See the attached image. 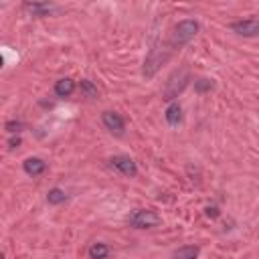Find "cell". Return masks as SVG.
Segmentation results:
<instances>
[{
    "mask_svg": "<svg viewBox=\"0 0 259 259\" xmlns=\"http://www.w3.org/2000/svg\"><path fill=\"white\" fill-rule=\"evenodd\" d=\"M23 168H25V172L29 176H39V174H43V172L47 170V162L41 160V158H27L23 162Z\"/></svg>",
    "mask_w": 259,
    "mask_h": 259,
    "instance_id": "ba28073f",
    "label": "cell"
},
{
    "mask_svg": "<svg viewBox=\"0 0 259 259\" xmlns=\"http://www.w3.org/2000/svg\"><path fill=\"white\" fill-rule=\"evenodd\" d=\"M186 81H188V71H186V69L178 71L176 77L172 75L170 81H168V85H166V89H164V99H174V97L184 89Z\"/></svg>",
    "mask_w": 259,
    "mask_h": 259,
    "instance_id": "277c9868",
    "label": "cell"
},
{
    "mask_svg": "<svg viewBox=\"0 0 259 259\" xmlns=\"http://www.w3.org/2000/svg\"><path fill=\"white\" fill-rule=\"evenodd\" d=\"M231 31H235L237 35L243 37H255L259 33V20L257 18H247V20H239V23H233Z\"/></svg>",
    "mask_w": 259,
    "mask_h": 259,
    "instance_id": "8992f818",
    "label": "cell"
},
{
    "mask_svg": "<svg viewBox=\"0 0 259 259\" xmlns=\"http://www.w3.org/2000/svg\"><path fill=\"white\" fill-rule=\"evenodd\" d=\"M8 144H10V148H16V146L20 144V138H12V140H10Z\"/></svg>",
    "mask_w": 259,
    "mask_h": 259,
    "instance_id": "d6986e66",
    "label": "cell"
},
{
    "mask_svg": "<svg viewBox=\"0 0 259 259\" xmlns=\"http://www.w3.org/2000/svg\"><path fill=\"white\" fill-rule=\"evenodd\" d=\"M101 122H103V126L110 130V132H114V134H124V128H126V124H124V120H122V116L120 114H116V112H103V116H101Z\"/></svg>",
    "mask_w": 259,
    "mask_h": 259,
    "instance_id": "52a82bcc",
    "label": "cell"
},
{
    "mask_svg": "<svg viewBox=\"0 0 259 259\" xmlns=\"http://www.w3.org/2000/svg\"><path fill=\"white\" fill-rule=\"evenodd\" d=\"M182 120V110H180V105L178 103H170L166 107V122L170 126H178V122Z\"/></svg>",
    "mask_w": 259,
    "mask_h": 259,
    "instance_id": "30bf717a",
    "label": "cell"
},
{
    "mask_svg": "<svg viewBox=\"0 0 259 259\" xmlns=\"http://www.w3.org/2000/svg\"><path fill=\"white\" fill-rule=\"evenodd\" d=\"M110 162H112L114 168H118L122 172L124 176H130V178L138 176V166H136V162L132 158H128V156H114Z\"/></svg>",
    "mask_w": 259,
    "mask_h": 259,
    "instance_id": "5b68a950",
    "label": "cell"
},
{
    "mask_svg": "<svg viewBox=\"0 0 259 259\" xmlns=\"http://www.w3.org/2000/svg\"><path fill=\"white\" fill-rule=\"evenodd\" d=\"M207 217L217 219V217H219V209H217V207H207Z\"/></svg>",
    "mask_w": 259,
    "mask_h": 259,
    "instance_id": "e0dca14e",
    "label": "cell"
},
{
    "mask_svg": "<svg viewBox=\"0 0 259 259\" xmlns=\"http://www.w3.org/2000/svg\"><path fill=\"white\" fill-rule=\"evenodd\" d=\"M130 225L136 229H152L160 225V217H158V213L150 211V209H140L130 217Z\"/></svg>",
    "mask_w": 259,
    "mask_h": 259,
    "instance_id": "3957f363",
    "label": "cell"
},
{
    "mask_svg": "<svg viewBox=\"0 0 259 259\" xmlns=\"http://www.w3.org/2000/svg\"><path fill=\"white\" fill-rule=\"evenodd\" d=\"M73 91H75V81L69 79V77H63L55 83V93L59 97H69Z\"/></svg>",
    "mask_w": 259,
    "mask_h": 259,
    "instance_id": "9c48e42d",
    "label": "cell"
},
{
    "mask_svg": "<svg viewBox=\"0 0 259 259\" xmlns=\"http://www.w3.org/2000/svg\"><path fill=\"white\" fill-rule=\"evenodd\" d=\"M170 55H172V49H164V47L150 49V53L146 57V63H144V75L146 77H152L160 69V65L170 59Z\"/></svg>",
    "mask_w": 259,
    "mask_h": 259,
    "instance_id": "7a4b0ae2",
    "label": "cell"
},
{
    "mask_svg": "<svg viewBox=\"0 0 259 259\" xmlns=\"http://www.w3.org/2000/svg\"><path fill=\"white\" fill-rule=\"evenodd\" d=\"M25 8L31 10V12L37 14V16H45V14H49V12L53 10V4H51V2H27Z\"/></svg>",
    "mask_w": 259,
    "mask_h": 259,
    "instance_id": "8fae6325",
    "label": "cell"
},
{
    "mask_svg": "<svg viewBox=\"0 0 259 259\" xmlns=\"http://www.w3.org/2000/svg\"><path fill=\"white\" fill-rule=\"evenodd\" d=\"M172 257L174 259H197L199 257V247H194V245L180 247V249H176L174 253H172Z\"/></svg>",
    "mask_w": 259,
    "mask_h": 259,
    "instance_id": "7c38bea8",
    "label": "cell"
},
{
    "mask_svg": "<svg viewBox=\"0 0 259 259\" xmlns=\"http://www.w3.org/2000/svg\"><path fill=\"white\" fill-rule=\"evenodd\" d=\"M18 128H20V124H12V122H10L8 126H6V130H8V132H10V134H14V132H18Z\"/></svg>",
    "mask_w": 259,
    "mask_h": 259,
    "instance_id": "ac0fdd59",
    "label": "cell"
},
{
    "mask_svg": "<svg viewBox=\"0 0 259 259\" xmlns=\"http://www.w3.org/2000/svg\"><path fill=\"white\" fill-rule=\"evenodd\" d=\"M197 33H199V23L197 20H190V18H186V20H180V23L174 27V31H172V37H170V47H184V45H188V43L197 37Z\"/></svg>",
    "mask_w": 259,
    "mask_h": 259,
    "instance_id": "6da1fadb",
    "label": "cell"
},
{
    "mask_svg": "<svg viewBox=\"0 0 259 259\" xmlns=\"http://www.w3.org/2000/svg\"><path fill=\"white\" fill-rule=\"evenodd\" d=\"M2 65H4V59H2V55H0V67H2Z\"/></svg>",
    "mask_w": 259,
    "mask_h": 259,
    "instance_id": "ffe728a7",
    "label": "cell"
},
{
    "mask_svg": "<svg viewBox=\"0 0 259 259\" xmlns=\"http://www.w3.org/2000/svg\"><path fill=\"white\" fill-rule=\"evenodd\" d=\"M107 255H110V247H107L105 243H93L89 247V257L91 259H107Z\"/></svg>",
    "mask_w": 259,
    "mask_h": 259,
    "instance_id": "4fadbf2b",
    "label": "cell"
},
{
    "mask_svg": "<svg viewBox=\"0 0 259 259\" xmlns=\"http://www.w3.org/2000/svg\"><path fill=\"white\" fill-rule=\"evenodd\" d=\"M211 87H213V81L211 79H199L197 81V91H201V93L207 91V89H211Z\"/></svg>",
    "mask_w": 259,
    "mask_h": 259,
    "instance_id": "2e32d148",
    "label": "cell"
},
{
    "mask_svg": "<svg viewBox=\"0 0 259 259\" xmlns=\"http://www.w3.org/2000/svg\"><path fill=\"white\" fill-rule=\"evenodd\" d=\"M65 199H67V194H65V190H61V188H51L47 192L49 205H61V203H65Z\"/></svg>",
    "mask_w": 259,
    "mask_h": 259,
    "instance_id": "5bb4252c",
    "label": "cell"
},
{
    "mask_svg": "<svg viewBox=\"0 0 259 259\" xmlns=\"http://www.w3.org/2000/svg\"><path fill=\"white\" fill-rule=\"evenodd\" d=\"M81 91L85 93V97H97V87H95V85L91 83V81H87V79H83L81 81Z\"/></svg>",
    "mask_w": 259,
    "mask_h": 259,
    "instance_id": "9a60e30c",
    "label": "cell"
},
{
    "mask_svg": "<svg viewBox=\"0 0 259 259\" xmlns=\"http://www.w3.org/2000/svg\"><path fill=\"white\" fill-rule=\"evenodd\" d=\"M0 259H4V255H2V251H0Z\"/></svg>",
    "mask_w": 259,
    "mask_h": 259,
    "instance_id": "44dd1931",
    "label": "cell"
}]
</instances>
